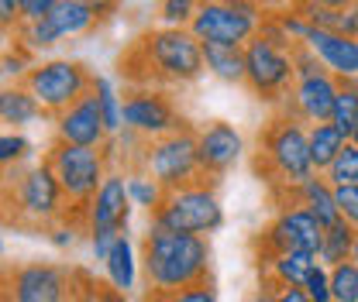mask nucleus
<instances>
[{"mask_svg":"<svg viewBox=\"0 0 358 302\" xmlns=\"http://www.w3.org/2000/svg\"><path fill=\"white\" fill-rule=\"evenodd\" d=\"M320 241H324V227L317 223V216L310 210H303L300 203H279L275 216L266 223V230L259 234V248L262 255H282V251H320Z\"/></svg>","mask_w":358,"mask_h":302,"instance_id":"nucleus-12","label":"nucleus"},{"mask_svg":"<svg viewBox=\"0 0 358 302\" xmlns=\"http://www.w3.org/2000/svg\"><path fill=\"white\" fill-rule=\"evenodd\" d=\"M355 230L348 220H338L331 227H324V241H320V251H317V261L324 268H334L341 261L352 258V244H355Z\"/></svg>","mask_w":358,"mask_h":302,"instance_id":"nucleus-25","label":"nucleus"},{"mask_svg":"<svg viewBox=\"0 0 358 302\" xmlns=\"http://www.w3.org/2000/svg\"><path fill=\"white\" fill-rule=\"evenodd\" d=\"M152 223L176 230V234H200V237L221 230L224 206L217 199L214 182L200 179V182H189V186H179V189H166L162 206L152 213Z\"/></svg>","mask_w":358,"mask_h":302,"instance_id":"nucleus-6","label":"nucleus"},{"mask_svg":"<svg viewBox=\"0 0 358 302\" xmlns=\"http://www.w3.org/2000/svg\"><path fill=\"white\" fill-rule=\"evenodd\" d=\"M307 141H310V162H313V169H317L320 175L327 172V165H331V162L338 158V151L348 144V137L334 128L331 121H324V124H310V128H307Z\"/></svg>","mask_w":358,"mask_h":302,"instance_id":"nucleus-24","label":"nucleus"},{"mask_svg":"<svg viewBox=\"0 0 358 302\" xmlns=\"http://www.w3.org/2000/svg\"><path fill=\"white\" fill-rule=\"evenodd\" d=\"M80 282H83L87 302H131V299H128V292L114 289L110 282H93L87 271H80Z\"/></svg>","mask_w":358,"mask_h":302,"instance_id":"nucleus-36","label":"nucleus"},{"mask_svg":"<svg viewBox=\"0 0 358 302\" xmlns=\"http://www.w3.org/2000/svg\"><path fill=\"white\" fill-rule=\"evenodd\" d=\"M324 179H327L331 186H352V182H358V144L355 141H348V144L338 151V158L327 165Z\"/></svg>","mask_w":358,"mask_h":302,"instance_id":"nucleus-32","label":"nucleus"},{"mask_svg":"<svg viewBox=\"0 0 358 302\" xmlns=\"http://www.w3.org/2000/svg\"><path fill=\"white\" fill-rule=\"evenodd\" d=\"M266 24V14L252 0H203L189 21V31L203 45H245Z\"/></svg>","mask_w":358,"mask_h":302,"instance_id":"nucleus-9","label":"nucleus"},{"mask_svg":"<svg viewBox=\"0 0 358 302\" xmlns=\"http://www.w3.org/2000/svg\"><path fill=\"white\" fill-rule=\"evenodd\" d=\"M103 268H107V282H110L114 289H121V292L134 289V248H131V241H128V234H121V237L114 241V248H110V255L103 261Z\"/></svg>","mask_w":358,"mask_h":302,"instance_id":"nucleus-26","label":"nucleus"},{"mask_svg":"<svg viewBox=\"0 0 358 302\" xmlns=\"http://www.w3.org/2000/svg\"><path fill=\"white\" fill-rule=\"evenodd\" d=\"M300 45H307L313 55L320 59V66L334 76V80H358V38L331 31V28H307V38Z\"/></svg>","mask_w":358,"mask_h":302,"instance_id":"nucleus-17","label":"nucleus"},{"mask_svg":"<svg viewBox=\"0 0 358 302\" xmlns=\"http://www.w3.org/2000/svg\"><path fill=\"white\" fill-rule=\"evenodd\" d=\"M0 24H7V28H17V24H21L17 0H0Z\"/></svg>","mask_w":358,"mask_h":302,"instance_id":"nucleus-41","label":"nucleus"},{"mask_svg":"<svg viewBox=\"0 0 358 302\" xmlns=\"http://www.w3.org/2000/svg\"><path fill=\"white\" fill-rule=\"evenodd\" d=\"M255 169L268 182L272 196H286L296 186L317 175L310 162V141L307 124L289 117L286 110L275 114L266 128L259 130V148H255Z\"/></svg>","mask_w":358,"mask_h":302,"instance_id":"nucleus-4","label":"nucleus"},{"mask_svg":"<svg viewBox=\"0 0 358 302\" xmlns=\"http://www.w3.org/2000/svg\"><path fill=\"white\" fill-rule=\"evenodd\" d=\"M55 3H59V0H17L21 24H24V21H38V17H45V14H48Z\"/></svg>","mask_w":358,"mask_h":302,"instance_id":"nucleus-39","label":"nucleus"},{"mask_svg":"<svg viewBox=\"0 0 358 302\" xmlns=\"http://www.w3.org/2000/svg\"><path fill=\"white\" fill-rule=\"evenodd\" d=\"M293 69H296V80H303V76H317V73H327V69L320 66V59L313 55L307 45H293Z\"/></svg>","mask_w":358,"mask_h":302,"instance_id":"nucleus-38","label":"nucleus"},{"mask_svg":"<svg viewBox=\"0 0 358 302\" xmlns=\"http://www.w3.org/2000/svg\"><path fill=\"white\" fill-rule=\"evenodd\" d=\"M45 17H48V24L55 28V35L66 42V38H80V35L93 31L96 21H100L103 14L93 10L90 3H80V0H59Z\"/></svg>","mask_w":358,"mask_h":302,"instance_id":"nucleus-22","label":"nucleus"},{"mask_svg":"<svg viewBox=\"0 0 358 302\" xmlns=\"http://www.w3.org/2000/svg\"><path fill=\"white\" fill-rule=\"evenodd\" d=\"M248 302H275V292H272V289H259Z\"/></svg>","mask_w":358,"mask_h":302,"instance_id":"nucleus-45","label":"nucleus"},{"mask_svg":"<svg viewBox=\"0 0 358 302\" xmlns=\"http://www.w3.org/2000/svg\"><path fill=\"white\" fill-rule=\"evenodd\" d=\"M80 3H90V7L100 10V14H110V10L117 7V0H80Z\"/></svg>","mask_w":358,"mask_h":302,"instance_id":"nucleus-44","label":"nucleus"},{"mask_svg":"<svg viewBox=\"0 0 358 302\" xmlns=\"http://www.w3.org/2000/svg\"><path fill=\"white\" fill-rule=\"evenodd\" d=\"M69 302H87V292H83V282H80V271H76V292Z\"/></svg>","mask_w":358,"mask_h":302,"instance_id":"nucleus-47","label":"nucleus"},{"mask_svg":"<svg viewBox=\"0 0 358 302\" xmlns=\"http://www.w3.org/2000/svg\"><path fill=\"white\" fill-rule=\"evenodd\" d=\"M141 169L152 175L162 189H179L200 182V155H196V130L179 128L173 134L152 137L141 144Z\"/></svg>","mask_w":358,"mask_h":302,"instance_id":"nucleus-10","label":"nucleus"},{"mask_svg":"<svg viewBox=\"0 0 358 302\" xmlns=\"http://www.w3.org/2000/svg\"><path fill=\"white\" fill-rule=\"evenodd\" d=\"M148 292H176L210 278V244L200 234H176L152 223L141 237Z\"/></svg>","mask_w":358,"mask_h":302,"instance_id":"nucleus-3","label":"nucleus"},{"mask_svg":"<svg viewBox=\"0 0 358 302\" xmlns=\"http://www.w3.org/2000/svg\"><path fill=\"white\" fill-rule=\"evenodd\" d=\"M241 151H245V141L234 130V124H227V121H214V124H207L203 130H196L200 175L210 179V182H217V179H224V175L231 172L238 165Z\"/></svg>","mask_w":358,"mask_h":302,"instance_id":"nucleus-14","label":"nucleus"},{"mask_svg":"<svg viewBox=\"0 0 358 302\" xmlns=\"http://www.w3.org/2000/svg\"><path fill=\"white\" fill-rule=\"evenodd\" d=\"M42 103L28 93L24 83H7L0 86V128L3 130H17L28 128L35 121H42Z\"/></svg>","mask_w":358,"mask_h":302,"instance_id":"nucleus-21","label":"nucleus"},{"mask_svg":"<svg viewBox=\"0 0 358 302\" xmlns=\"http://www.w3.org/2000/svg\"><path fill=\"white\" fill-rule=\"evenodd\" d=\"M52 175L59 179V189L69 203V220H76L80 227H87V210L100 189V182L107 179V151L103 148H80V144H66L55 141L45 155Z\"/></svg>","mask_w":358,"mask_h":302,"instance_id":"nucleus-5","label":"nucleus"},{"mask_svg":"<svg viewBox=\"0 0 358 302\" xmlns=\"http://www.w3.org/2000/svg\"><path fill=\"white\" fill-rule=\"evenodd\" d=\"M348 141H355L358 144V124H355V130H352V137H348Z\"/></svg>","mask_w":358,"mask_h":302,"instance_id":"nucleus-49","label":"nucleus"},{"mask_svg":"<svg viewBox=\"0 0 358 302\" xmlns=\"http://www.w3.org/2000/svg\"><path fill=\"white\" fill-rule=\"evenodd\" d=\"M338 86L341 80H334L331 73H317V76H303L296 80L282 110L296 121H303L307 128L310 124H324L331 121V107H334V96H338Z\"/></svg>","mask_w":358,"mask_h":302,"instance_id":"nucleus-15","label":"nucleus"},{"mask_svg":"<svg viewBox=\"0 0 358 302\" xmlns=\"http://www.w3.org/2000/svg\"><path fill=\"white\" fill-rule=\"evenodd\" d=\"M93 73L87 62L80 59H45V62H31V69L21 76V83L28 93L42 103L45 114L59 117L62 110H69L73 103H80L93 89Z\"/></svg>","mask_w":358,"mask_h":302,"instance_id":"nucleus-7","label":"nucleus"},{"mask_svg":"<svg viewBox=\"0 0 358 302\" xmlns=\"http://www.w3.org/2000/svg\"><path fill=\"white\" fill-rule=\"evenodd\" d=\"M93 93H96L100 117H103L107 134H121V130H124V96L117 93V86H114L107 76H96V80H93Z\"/></svg>","mask_w":358,"mask_h":302,"instance_id":"nucleus-27","label":"nucleus"},{"mask_svg":"<svg viewBox=\"0 0 358 302\" xmlns=\"http://www.w3.org/2000/svg\"><path fill=\"white\" fill-rule=\"evenodd\" d=\"M200 3L203 0H159V21L169 24V28H189Z\"/></svg>","mask_w":358,"mask_h":302,"instance_id":"nucleus-33","label":"nucleus"},{"mask_svg":"<svg viewBox=\"0 0 358 302\" xmlns=\"http://www.w3.org/2000/svg\"><path fill=\"white\" fill-rule=\"evenodd\" d=\"M28 162H31V141L17 130H0V172H10Z\"/></svg>","mask_w":358,"mask_h":302,"instance_id":"nucleus-29","label":"nucleus"},{"mask_svg":"<svg viewBox=\"0 0 358 302\" xmlns=\"http://www.w3.org/2000/svg\"><path fill=\"white\" fill-rule=\"evenodd\" d=\"M179 128H186V121L179 117L176 103H173V96L166 89L131 86L124 93V130L152 141V137L173 134Z\"/></svg>","mask_w":358,"mask_h":302,"instance_id":"nucleus-13","label":"nucleus"},{"mask_svg":"<svg viewBox=\"0 0 358 302\" xmlns=\"http://www.w3.org/2000/svg\"><path fill=\"white\" fill-rule=\"evenodd\" d=\"M128 192H131L134 206H141V210H148V213H155V210L162 206V196H166V189H162L148 172L128 175Z\"/></svg>","mask_w":358,"mask_h":302,"instance_id":"nucleus-30","label":"nucleus"},{"mask_svg":"<svg viewBox=\"0 0 358 302\" xmlns=\"http://www.w3.org/2000/svg\"><path fill=\"white\" fill-rule=\"evenodd\" d=\"M121 76L131 86H189L196 83L203 66V42L189 28H148L121 55Z\"/></svg>","mask_w":358,"mask_h":302,"instance_id":"nucleus-1","label":"nucleus"},{"mask_svg":"<svg viewBox=\"0 0 358 302\" xmlns=\"http://www.w3.org/2000/svg\"><path fill=\"white\" fill-rule=\"evenodd\" d=\"M76 292V271H66L59 264H14L3 268V285L0 299L3 302H69Z\"/></svg>","mask_w":358,"mask_h":302,"instance_id":"nucleus-11","label":"nucleus"},{"mask_svg":"<svg viewBox=\"0 0 358 302\" xmlns=\"http://www.w3.org/2000/svg\"><path fill=\"white\" fill-rule=\"evenodd\" d=\"M331 271V299L334 302H358V264L352 258L327 268Z\"/></svg>","mask_w":358,"mask_h":302,"instance_id":"nucleus-31","label":"nucleus"},{"mask_svg":"<svg viewBox=\"0 0 358 302\" xmlns=\"http://www.w3.org/2000/svg\"><path fill=\"white\" fill-rule=\"evenodd\" d=\"M152 302H217V292L207 282H196V285H186V289H176V292H148Z\"/></svg>","mask_w":358,"mask_h":302,"instance_id":"nucleus-34","label":"nucleus"},{"mask_svg":"<svg viewBox=\"0 0 358 302\" xmlns=\"http://www.w3.org/2000/svg\"><path fill=\"white\" fill-rule=\"evenodd\" d=\"M334 203L341 220H348L352 227H358V182L352 186H334Z\"/></svg>","mask_w":358,"mask_h":302,"instance_id":"nucleus-37","label":"nucleus"},{"mask_svg":"<svg viewBox=\"0 0 358 302\" xmlns=\"http://www.w3.org/2000/svg\"><path fill=\"white\" fill-rule=\"evenodd\" d=\"M66 216H69V203L59 189V179L48 169V162L0 172V223L28 230V234L35 230L48 234Z\"/></svg>","mask_w":358,"mask_h":302,"instance_id":"nucleus-2","label":"nucleus"},{"mask_svg":"<svg viewBox=\"0 0 358 302\" xmlns=\"http://www.w3.org/2000/svg\"><path fill=\"white\" fill-rule=\"evenodd\" d=\"M0 255H3V244H0Z\"/></svg>","mask_w":358,"mask_h":302,"instance_id":"nucleus-50","label":"nucleus"},{"mask_svg":"<svg viewBox=\"0 0 358 302\" xmlns=\"http://www.w3.org/2000/svg\"><path fill=\"white\" fill-rule=\"evenodd\" d=\"M331 124L341 130L345 137H352V130L358 124V80H345L338 86L334 107H331Z\"/></svg>","mask_w":358,"mask_h":302,"instance_id":"nucleus-28","label":"nucleus"},{"mask_svg":"<svg viewBox=\"0 0 358 302\" xmlns=\"http://www.w3.org/2000/svg\"><path fill=\"white\" fill-rule=\"evenodd\" d=\"M303 292L310 296V302H334L331 299V271L317 261L310 268V275L303 278Z\"/></svg>","mask_w":358,"mask_h":302,"instance_id":"nucleus-35","label":"nucleus"},{"mask_svg":"<svg viewBox=\"0 0 358 302\" xmlns=\"http://www.w3.org/2000/svg\"><path fill=\"white\" fill-rule=\"evenodd\" d=\"M0 73H3V69H0Z\"/></svg>","mask_w":358,"mask_h":302,"instance_id":"nucleus-51","label":"nucleus"},{"mask_svg":"<svg viewBox=\"0 0 358 302\" xmlns=\"http://www.w3.org/2000/svg\"><path fill=\"white\" fill-rule=\"evenodd\" d=\"M14 35H17V28H7V24H0V55H7V52H10Z\"/></svg>","mask_w":358,"mask_h":302,"instance_id":"nucleus-43","label":"nucleus"},{"mask_svg":"<svg viewBox=\"0 0 358 302\" xmlns=\"http://www.w3.org/2000/svg\"><path fill=\"white\" fill-rule=\"evenodd\" d=\"M275 302H310L303 292V285H289V289H275Z\"/></svg>","mask_w":358,"mask_h":302,"instance_id":"nucleus-42","label":"nucleus"},{"mask_svg":"<svg viewBox=\"0 0 358 302\" xmlns=\"http://www.w3.org/2000/svg\"><path fill=\"white\" fill-rule=\"evenodd\" d=\"M203 66L221 83L245 86V48H238V45H203Z\"/></svg>","mask_w":358,"mask_h":302,"instance_id":"nucleus-23","label":"nucleus"},{"mask_svg":"<svg viewBox=\"0 0 358 302\" xmlns=\"http://www.w3.org/2000/svg\"><path fill=\"white\" fill-rule=\"evenodd\" d=\"M352 261L358 264V230H355V244H352Z\"/></svg>","mask_w":358,"mask_h":302,"instance_id":"nucleus-48","label":"nucleus"},{"mask_svg":"<svg viewBox=\"0 0 358 302\" xmlns=\"http://www.w3.org/2000/svg\"><path fill=\"white\" fill-rule=\"evenodd\" d=\"M317 264V255L310 251H282V255H268L259 258V271H262V289H289V285H303V278L310 275Z\"/></svg>","mask_w":358,"mask_h":302,"instance_id":"nucleus-19","label":"nucleus"},{"mask_svg":"<svg viewBox=\"0 0 358 302\" xmlns=\"http://www.w3.org/2000/svg\"><path fill=\"white\" fill-rule=\"evenodd\" d=\"M131 192H128V179L124 172H107L100 182L93 203L87 210V234L96 230H110V234H124L128 216H131Z\"/></svg>","mask_w":358,"mask_h":302,"instance_id":"nucleus-16","label":"nucleus"},{"mask_svg":"<svg viewBox=\"0 0 358 302\" xmlns=\"http://www.w3.org/2000/svg\"><path fill=\"white\" fill-rule=\"evenodd\" d=\"M279 203H300L303 210H310V213L317 216V223H320V227H331V223H338V220H341L338 203H334V186H331L320 172L313 175V179H307L303 186H296L293 192L279 196Z\"/></svg>","mask_w":358,"mask_h":302,"instance_id":"nucleus-20","label":"nucleus"},{"mask_svg":"<svg viewBox=\"0 0 358 302\" xmlns=\"http://www.w3.org/2000/svg\"><path fill=\"white\" fill-rule=\"evenodd\" d=\"M317 3H324V7H334V10H341V7H352L358 0H317Z\"/></svg>","mask_w":358,"mask_h":302,"instance_id":"nucleus-46","label":"nucleus"},{"mask_svg":"<svg viewBox=\"0 0 358 302\" xmlns=\"http://www.w3.org/2000/svg\"><path fill=\"white\" fill-rule=\"evenodd\" d=\"M110 134L103 128V117H100V103H96V93L90 89L80 103H73L69 110H62L55 117V141H66V144H80V148H103Z\"/></svg>","mask_w":358,"mask_h":302,"instance_id":"nucleus-18","label":"nucleus"},{"mask_svg":"<svg viewBox=\"0 0 358 302\" xmlns=\"http://www.w3.org/2000/svg\"><path fill=\"white\" fill-rule=\"evenodd\" d=\"M296 83L293 48L266 38L262 31L245 45V86L262 103H286Z\"/></svg>","mask_w":358,"mask_h":302,"instance_id":"nucleus-8","label":"nucleus"},{"mask_svg":"<svg viewBox=\"0 0 358 302\" xmlns=\"http://www.w3.org/2000/svg\"><path fill=\"white\" fill-rule=\"evenodd\" d=\"M252 3H255L266 17H272V14H286V10H293L300 0H252Z\"/></svg>","mask_w":358,"mask_h":302,"instance_id":"nucleus-40","label":"nucleus"}]
</instances>
